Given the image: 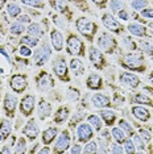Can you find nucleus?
<instances>
[{
  "mask_svg": "<svg viewBox=\"0 0 153 154\" xmlns=\"http://www.w3.org/2000/svg\"><path fill=\"white\" fill-rule=\"evenodd\" d=\"M53 7L55 11H58L60 13H66L69 11L67 4H66L65 0H53Z\"/></svg>",
  "mask_w": 153,
  "mask_h": 154,
  "instance_id": "e433bc0d",
  "label": "nucleus"
},
{
  "mask_svg": "<svg viewBox=\"0 0 153 154\" xmlns=\"http://www.w3.org/2000/svg\"><path fill=\"white\" fill-rule=\"evenodd\" d=\"M66 96H67L69 100L76 101L79 99V96H81V92H79L78 88H73V87H70V88L67 90V92H66Z\"/></svg>",
  "mask_w": 153,
  "mask_h": 154,
  "instance_id": "37998d69",
  "label": "nucleus"
},
{
  "mask_svg": "<svg viewBox=\"0 0 153 154\" xmlns=\"http://www.w3.org/2000/svg\"><path fill=\"white\" fill-rule=\"evenodd\" d=\"M50 152H52V150H50L49 148H46V146H45L44 149H41V150H40V153H41V154H44V153H50Z\"/></svg>",
  "mask_w": 153,
  "mask_h": 154,
  "instance_id": "0e129e2a",
  "label": "nucleus"
},
{
  "mask_svg": "<svg viewBox=\"0 0 153 154\" xmlns=\"http://www.w3.org/2000/svg\"><path fill=\"white\" fill-rule=\"evenodd\" d=\"M71 145V137H70V133L67 131H62L61 134L57 136V140H55V143H54V148H53V152L54 153H65L66 150L70 148Z\"/></svg>",
  "mask_w": 153,
  "mask_h": 154,
  "instance_id": "0eeeda50",
  "label": "nucleus"
},
{
  "mask_svg": "<svg viewBox=\"0 0 153 154\" xmlns=\"http://www.w3.org/2000/svg\"><path fill=\"white\" fill-rule=\"evenodd\" d=\"M83 153L86 154H94V153H98V143L95 141H92V140H90V141L86 142V146L85 149H83Z\"/></svg>",
  "mask_w": 153,
  "mask_h": 154,
  "instance_id": "58836bf2",
  "label": "nucleus"
},
{
  "mask_svg": "<svg viewBox=\"0 0 153 154\" xmlns=\"http://www.w3.org/2000/svg\"><path fill=\"white\" fill-rule=\"evenodd\" d=\"M0 54H3V55H4V57L9 61V55L7 54V51H5V49H4V48H0Z\"/></svg>",
  "mask_w": 153,
  "mask_h": 154,
  "instance_id": "e2e57ef3",
  "label": "nucleus"
},
{
  "mask_svg": "<svg viewBox=\"0 0 153 154\" xmlns=\"http://www.w3.org/2000/svg\"><path fill=\"white\" fill-rule=\"evenodd\" d=\"M102 23H103L104 28L108 29V32L121 33V30H123V25H121L112 15H110V13H104L102 16Z\"/></svg>",
  "mask_w": 153,
  "mask_h": 154,
  "instance_id": "9b49d317",
  "label": "nucleus"
},
{
  "mask_svg": "<svg viewBox=\"0 0 153 154\" xmlns=\"http://www.w3.org/2000/svg\"><path fill=\"white\" fill-rule=\"evenodd\" d=\"M24 5H28V7H33V8H44L45 7V2L44 0H20Z\"/></svg>",
  "mask_w": 153,
  "mask_h": 154,
  "instance_id": "4c0bfd02",
  "label": "nucleus"
},
{
  "mask_svg": "<svg viewBox=\"0 0 153 154\" xmlns=\"http://www.w3.org/2000/svg\"><path fill=\"white\" fill-rule=\"evenodd\" d=\"M76 138L79 142H87L90 140H92L94 137V129L89 122H81L76 127Z\"/></svg>",
  "mask_w": 153,
  "mask_h": 154,
  "instance_id": "9d476101",
  "label": "nucleus"
},
{
  "mask_svg": "<svg viewBox=\"0 0 153 154\" xmlns=\"http://www.w3.org/2000/svg\"><path fill=\"white\" fill-rule=\"evenodd\" d=\"M111 136H112V138L115 140V142H119V143H123L127 140L126 132H124L120 127L112 128V131H111Z\"/></svg>",
  "mask_w": 153,
  "mask_h": 154,
  "instance_id": "c85d7f7f",
  "label": "nucleus"
},
{
  "mask_svg": "<svg viewBox=\"0 0 153 154\" xmlns=\"http://www.w3.org/2000/svg\"><path fill=\"white\" fill-rule=\"evenodd\" d=\"M16 107H17V97L12 94L7 92L4 95V100H3V108L4 112L8 117H13L16 112Z\"/></svg>",
  "mask_w": 153,
  "mask_h": 154,
  "instance_id": "4468645a",
  "label": "nucleus"
},
{
  "mask_svg": "<svg viewBox=\"0 0 153 154\" xmlns=\"http://www.w3.org/2000/svg\"><path fill=\"white\" fill-rule=\"evenodd\" d=\"M2 153H8V154H11V153H13V149H11L8 145H5L4 148L2 149Z\"/></svg>",
  "mask_w": 153,
  "mask_h": 154,
  "instance_id": "052dcab7",
  "label": "nucleus"
},
{
  "mask_svg": "<svg viewBox=\"0 0 153 154\" xmlns=\"http://www.w3.org/2000/svg\"><path fill=\"white\" fill-rule=\"evenodd\" d=\"M91 103L95 108H99V109H103V108H107L111 104V100L110 97L104 94H100V92H96L94 94L92 97H91Z\"/></svg>",
  "mask_w": 153,
  "mask_h": 154,
  "instance_id": "a211bd4d",
  "label": "nucleus"
},
{
  "mask_svg": "<svg viewBox=\"0 0 153 154\" xmlns=\"http://www.w3.org/2000/svg\"><path fill=\"white\" fill-rule=\"evenodd\" d=\"M133 100L135 103H139V104H144V106H153V101L149 96L144 95V94H136V95L133 96Z\"/></svg>",
  "mask_w": 153,
  "mask_h": 154,
  "instance_id": "72a5a7b5",
  "label": "nucleus"
},
{
  "mask_svg": "<svg viewBox=\"0 0 153 154\" xmlns=\"http://www.w3.org/2000/svg\"><path fill=\"white\" fill-rule=\"evenodd\" d=\"M20 42L23 45H27V46H29V48H36L38 45V42H40V38H36L33 36L27 34V36H23L20 38Z\"/></svg>",
  "mask_w": 153,
  "mask_h": 154,
  "instance_id": "473e14b6",
  "label": "nucleus"
},
{
  "mask_svg": "<svg viewBox=\"0 0 153 154\" xmlns=\"http://www.w3.org/2000/svg\"><path fill=\"white\" fill-rule=\"evenodd\" d=\"M133 145L136 148V152H144L145 149V143H144V140H142L139 134H133Z\"/></svg>",
  "mask_w": 153,
  "mask_h": 154,
  "instance_id": "a19ab883",
  "label": "nucleus"
},
{
  "mask_svg": "<svg viewBox=\"0 0 153 154\" xmlns=\"http://www.w3.org/2000/svg\"><path fill=\"white\" fill-rule=\"evenodd\" d=\"M119 80L124 87H127V88H130V90L136 88V87H139V85H140V78H139L137 75L132 74V72H128V71L121 72L119 75Z\"/></svg>",
  "mask_w": 153,
  "mask_h": 154,
  "instance_id": "f8f14e48",
  "label": "nucleus"
},
{
  "mask_svg": "<svg viewBox=\"0 0 153 154\" xmlns=\"http://www.w3.org/2000/svg\"><path fill=\"white\" fill-rule=\"evenodd\" d=\"M34 107H36V96L32 94H27L20 100V112H21L23 116H30L34 111Z\"/></svg>",
  "mask_w": 153,
  "mask_h": 154,
  "instance_id": "6e6552de",
  "label": "nucleus"
},
{
  "mask_svg": "<svg viewBox=\"0 0 153 154\" xmlns=\"http://www.w3.org/2000/svg\"><path fill=\"white\" fill-rule=\"evenodd\" d=\"M140 48L145 53H149V54H153V46L149 42H145V41H140Z\"/></svg>",
  "mask_w": 153,
  "mask_h": 154,
  "instance_id": "603ef678",
  "label": "nucleus"
},
{
  "mask_svg": "<svg viewBox=\"0 0 153 154\" xmlns=\"http://www.w3.org/2000/svg\"><path fill=\"white\" fill-rule=\"evenodd\" d=\"M36 83H37V88L40 91H42V92H48V91H50L52 88H53V86H54V82H53V79H52V76L48 74V72H45V71H42L40 75L37 76Z\"/></svg>",
  "mask_w": 153,
  "mask_h": 154,
  "instance_id": "2eb2a0df",
  "label": "nucleus"
},
{
  "mask_svg": "<svg viewBox=\"0 0 153 154\" xmlns=\"http://www.w3.org/2000/svg\"><path fill=\"white\" fill-rule=\"evenodd\" d=\"M140 137L144 140L145 142H149V141H151V134H149L148 131H144V129H140Z\"/></svg>",
  "mask_w": 153,
  "mask_h": 154,
  "instance_id": "4d7b16f0",
  "label": "nucleus"
},
{
  "mask_svg": "<svg viewBox=\"0 0 153 154\" xmlns=\"http://www.w3.org/2000/svg\"><path fill=\"white\" fill-rule=\"evenodd\" d=\"M147 5H148L147 0H132V3H131V7L135 11H141V9L147 8Z\"/></svg>",
  "mask_w": 153,
  "mask_h": 154,
  "instance_id": "c03bdc74",
  "label": "nucleus"
},
{
  "mask_svg": "<svg viewBox=\"0 0 153 154\" xmlns=\"http://www.w3.org/2000/svg\"><path fill=\"white\" fill-rule=\"evenodd\" d=\"M13 152L17 153V154H23V153L27 152V141H25V138L20 137L19 140H17V143H16L15 150H13Z\"/></svg>",
  "mask_w": 153,
  "mask_h": 154,
  "instance_id": "ea45409f",
  "label": "nucleus"
},
{
  "mask_svg": "<svg viewBox=\"0 0 153 154\" xmlns=\"http://www.w3.org/2000/svg\"><path fill=\"white\" fill-rule=\"evenodd\" d=\"M123 45L126 46L128 50H137V46H136V44L133 42V40L130 37V36H123Z\"/></svg>",
  "mask_w": 153,
  "mask_h": 154,
  "instance_id": "49530a36",
  "label": "nucleus"
},
{
  "mask_svg": "<svg viewBox=\"0 0 153 154\" xmlns=\"http://www.w3.org/2000/svg\"><path fill=\"white\" fill-rule=\"evenodd\" d=\"M9 26H11V23L7 19L5 13H0V33L5 34L9 30Z\"/></svg>",
  "mask_w": 153,
  "mask_h": 154,
  "instance_id": "f704fd0d",
  "label": "nucleus"
},
{
  "mask_svg": "<svg viewBox=\"0 0 153 154\" xmlns=\"http://www.w3.org/2000/svg\"><path fill=\"white\" fill-rule=\"evenodd\" d=\"M127 29L131 34H133V36H136V37L147 36V29H145V26H142L141 24H139V23H130Z\"/></svg>",
  "mask_w": 153,
  "mask_h": 154,
  "instance_id": "4be33fe9",
  "label": "nucleus"
},
{
  "mask_svg": "<svg viewBox=\"0 0 153 154\" xmlns=\"http://www.w3.org/2000/svg\"><path fill=\"white\" fill-rule=\"evenodd\" d=\"M52 57V48L48 42H44L40 48H37L34 50V53L32 54V61L36 66H44L49 61V58Z\"/></svg>",
  "mask_w": 153,
  "mask_h": 154,
  "instance_id": "7ed1b4c3",
  "label": "nucleus"
},
{
  "mask_svg": "<svg viewBox=\"0 0 153 154\" xmlns=\"http://www.w3.org/2000/svg\"><path fill=\"white\" fill-rule=\"evenodd\" d=\"M37 112H38V117H40L41 120H45V119H48L52 115V106L46 100L42 99L40 103H38Z\"/></svg>",
  "mask_w": 153,
  "mask_h": 154,
  "instance_id": "412c9836",
  "label": "nucleus"
},
{
  "mask_svg": "<svg viewBox=\"0 0 153 154\" xmlns=\"http://www.w3.org/2000/svg\"><path fill=\"white\" fill-rule=\"evenodd\" d=\"M69 115H70L69 107H60L57 111H55L54 122L55 124H64V122L69 119Z\"/></svg>",
  "mask_w": 153,
  "mask_h": 154,
  "instance_id": "b1692460",
  "label": "nucleus"
},
{
  "mask_svg": "<svg viewBox=\"0 0 153 154\" xmlns=\"http://www.w3.org/2000/svg\"><path fill=\"white\" fill-rule=\"evenodd\" d=\"M75 28H76V30H78L83 37L87 38L89 41H92L95 33L98 32L96 24L91 21L90 19H86V17H79L75 21Z\"/></svg>",
  "mask_w": 153,
  "mask_h": 154,
  "instance_id": "f257e3e1",
  "label": "nucleus"
},
{
  "mask_svg": "<svg viewBox=\"0 0 153 154\" xmlns=\"http://www.w3.org/2000/svg\"><path fill=\"white\" fill-rule=\"evenodd\" d=\"M70 69L74 71L75 75H81V74H83V71H85L82 61L78 59V58H71L70 59Z\"/></svg>",
  "mask_w": 153,
  "mask_h": 154,
  "instance_id": "7c9ffc66",
  "label": "nucleus"
},
{
  "mask_svg": "<svg viewBox=\"0 0 153 154\" xmlns=\"http://www.w3.org/2000/svg\"><path fill=\"white\" fill-rule=\"evenodd\" d=\"M23 133L27 136L28 138L30 140V141H34V140L37 138L38 133H40V129H38V125L37 122L33 120V119H30L29 121L27 122V125L23 128Z\"/></svg>",
  "mask_w": 153,
  "mask_h": 154,
  "instance_id": "f3484780",
  "label": "nucleus"
},
{
  "mask_svg": "<svg viewBox=\"0 0 153 154\" xmlns=\"http://www.w3.org/2000/svg\"><path fill=\"white\" fill-rule=\"evenodd\" d=\"M86 86H87V88L90 90H94V91H96V90H100L103 87V79H102V76L98 75V74H90L87 76V80H86Z\"/></svg>",
  "mask_w": 153,
  "mask_h": 154,
  "instance_id": "aec40b11",
  "label": "nucleus"
},
{
  "mask_svg": "<svg viewBox=\"0 0 153 154\" xmlns=\"http://www.w3.org/2000/svg\"><path fill=\"white\" fill-rule=\"evenodd\" d=\"M108 141H110V140L99 137V140H98V152H100V153H108L110 152Z\"/></svg>",
  "mask_w": 153,
  "mask_h": 154,
  "instance_id": "79ce46f5",
  "label": "nucleus"
},
{
  "mask_svg": "<svg viewBox=\"0 0 153 154\" xmlns=\"http://www.w3.org/2000/svg\"><path fill=\"white\" fill-rule=\"evenodd\" d=\"M96 42H98V48L100 49V50L104 51V53H107V54H112L115 51V49H116V46H117L116 40H115L112 36H110L107 32L100 33L98 36Z\"/></svg>",
  "mask_w": 153,
  "mask_h": 154,
  "instance_id": "39448f33",
  "label": "nucleus"
},
{
  "mask_svg": "<svg viewBox=\"0 0 153 154\" xmlns=\"http://www.w3.org/2000/svg\"><path fill=\"white\" fill-rule=\"evenodd\" d=\"M89 58H90V61H91V63L95 66L96 69H103L104 65H106L104 55L99 48H95V46L90 48L89 49Z\"/></svg>",
  "mask_w": 153,
  "mask_h": 154,
  "instance_id": "ddd939ff",
  "label": "nucleus"
},
{
  "mask_svg": "<svg viewBox=\"0 0 153 154\" xmlns=\"http://www.w3.org/2000/svg\"><path fill=\"white\" fill-rule=\"evenodd\" d=\"M65 20L66 19H64V17H61V16H54L53 17L54 25L57 28H60V29H65V28H67V23H65Z\"/></svg>",
  "mask_w": 153,
  "mask_h": 154,
  "instance_id": "de8ad7c7",
  "label": "nucleus"
},
{
  "mask_svg": "<svg viewBox=\"0 0 153 154\" xmlns=\"http://www.w3.org/2000/svg\"><path fill=\"white\" fill-rule=\"evenodd\" d=\"M92 3H95V4L99 7H103L107 3V0H92Z\"/></svg>",
  "mask_w": 153,
  "mask_h": 154,
  "instance_id": "680f3d73",
  "label": "nucleus"
},
{
  "mask_svg": "<svg viewBox=\"0 0 153 154\" xmlns=\"http://www.w3.org/2000/svg\"><path fill=\"white\" fill-rule=\"evenodd\" d=\"M66 48H67V53L76 57H83L85 55V45L82 40L76 37L75 34H70L66 41Z\"/></svg>",
  "mask_w": 153,
  "mask_h": 154,
  "instance_id": "423d86ee",
  "label": "nucleus"
},
{
  "mask_svg": "<svg viewBox=\"0 0 153 154\" xmlns=\"http://www.w3.org/2000/svg\"><path fill=\"white\" fill-rule=\"evenodd\" d=\"M71 2L74 3V4L79 5V8H81L82 11H87V9H89V5L86 4V3L83 2V0H71Z\"/></svg>",
  "mask_w": 153,
  "mask_h": 154,
  "instance_id": "6e6d98bb",
  "label": "nucleus"
},
{
  "mask_svg": "<svg viewBox=\"0 0 153 154\" xmlns=\"http://www.w3.org/2000/svg\"><path fill=\"white\" fill-rule=\"evenodd\" d=\"M27 33L29 36H33L36 38H41L44 36V29L38 23H30L29 26L27 28Z\"/></svg>",
  "mask_w": 153,
  "mask_h": 154,
  "instance_id": "a878e982",
  "label": "nucleus"
},
{
  "mask_svg": "<svg viewBox=\"0 0 153 154\" xmlns=\"http://www.w3.org/2000/svg\"><path fill=\"white\" fill-rule=\"evenodd\" d=\"M17 21H20V23H23L24 25H27V24L32 23V20H30V17L28 16V15H20L19 19H17Z\"/></svg>",
  "mask_w": 153,
  "mask_h": 154,
  "instance_id": "5fc2aeb1",
  "label": "nucleus"
},
{
  "mask_svg": "<svg viewBox=\"0 0 153 154\" xmlns=\"http://www.w3.org/2000/svg\"><path fill=\"white\" fill-rule=\"evenodd\" d=\"M58 136V131L57 128L54 127H49L48 129H45L42 132V134H41V137H42V142L45 145H50L52 142L55 140V137Z\"/></svg>",
  "mask_w": 153,
  "mask_h": 154,
  "instance_id": "5701e85b",
  "label": "nucleus"
},
{
  "mask_svg": "<svg viewBox=\"0 0 153 154\" xmlns=\"http://www.w3.org/2000/svg\"><path fill=\"white\" fill-rule=\"evenodd\" d=\"M87 122L92 127L94 131H96V132L102 131L103 121H102V117H99L98 115H89L87 116Z\"/></svg>",
  "mask_w": 153,
  "mask_h": 154,
  "instance_id": "cd10ccee",
  "label": "nucleus"
},
{
  "mask_svg": "<svg viewBox=\"0 0 153 154\" xmlns=\"http://www.w3.org/2000/svg\"><path fill=\"white\" fill-rule=\"evenodd\" d=\"M7 13H8V16L11 19H16V17L21 15V8L16 3H8L7 4Z\"/></svg>",
  "mask_w": 153,
  "mask_h": 154,
  "instance_id": "c756f323",
  "label": "nucleus"
},
{
  "mask_svg": "<svg viewBox=\"0 0 153 154\" xmlns=\"http://www.w3.org/2000/svg\"><path fill=\"white\" fill-rule=\"evenodd\" d=\"M111 153H115V154H120V153H124V149H123V146L120 145L119 142H115L111 145V150H110Z\"/></svg>",
  "mask_w": 153,
  "mask_h": 154,
  "instance_id": "3c124183",
  "label": "nucleus"
},
{
  "mask_svg": "<svg viewBox=\"0 0 153 154\" xmlns=\"http://www.w3.org/2000/svg\"><path fill=\"white\" fill-rule=\"evenodd\" d=\"M50 42H52V46L55 51H62L64 50V46H65V38H64V34H62L58 29H53L50 32Z\"/></svg>",
  "mask_w": 153,
  "mask_h": 154,
  "instance_id": "dca6fc26",
  "label": "nucleus"
},
{
  "mask_svg": "<svg viewBox=\"0 0 153 154\" xmlns=\"http://www.w3.org/2000/svg\"><path fill=\"white\" fill-rule=\"evenodd\" d=\"M19 54L21 55V57H24V58L30 57V55L33 54L32 48H29V46H27V45H23L21 44V46H20V49H19Z\"/></svg>",
  "mask_w": 153,
  "mask_h": 154,
  "instance_id": "09e8293b",
  "label": "nucleus"
},
{
  "mask_svg": "<svg viewBox=\"0 0 153 154\" xmlns=\"http://www.w3.org/2000/svg\"><path fill=\"white\" fill-rule=\"evenodd\" d=\"M100 117L106 122L107 127H111V125H114L115 120H116V113H115V111H112V109H106V108H103V109L100 111Z\"/></svg>",
  "mask_w": 153,
  "mask_h": 154,
  "instance_id": "393cba45",
  "label": "nucleus"
},
{
  "mask_svg": "<svg viewBox=\"0 0 153 154\" xmlns=\"http://www.w3.org/2000/svg\"><path fill=\"white\" fill-rule=\"evenodd\" d=\"M5 2H7V0H0V11H2L3 8H4V5H5Z\"/></svg>",
  "mask_w": 153,
  "mask_h": 154,
  "instance_id": "69168bd1",
  "label": "nucleus"
},
{
  "mask_svg": "<svg viewBox=\"0 0 153 154\" xmlns=\"http://www.w3.org/2000/svg\"><path fill=\"white\" fill-rule=\"evenodd\" d=\"M121 65L123 67H126L132 71H144V58L140 54L136 53H127L121 58Z\"/></svg>",
  "mask_w": 153,
  "mask_h": 154,
  "instance_id": "f03ea898",
  "label": "nucleus"
},
{
  "mask_svg": "<svg viewBox=\"0 0 153 154\" xmlns=\"http://www.w3.org/2000/svg\"><path fill=\"white\" fill-rule=\"evenodd\" d=\"M124 143V153H128V154H132V153H135L136 152V148H135V145H133V141H131V140H126V141L123 142Z\"/></svg>",
  "mask_w": 153,
  "mask_h": 154,
  "instance_id": "8fccbe9b",
  "label": "nucleus"
},
{
  "mask_svg": "<svg viewBox=\"0 0 153 154\" xmlns=\"http://www.w3.org/2000/svg\"><path fill=\"white\" fill-rule=\"evenodd\" d=\"M70 153L71 154H79V153H83V149L81 148V145L75 143V145H73V148L70 149Z\"/></svg>",
  "mask_w": 153,
  "mask_h": 154,
  "instance_id": "bf43d9fd",
  "label": "nucleus"
},
{
  "mask_svg": "<svg viewBox=\"0 0 153 154\" xmlns=\"http://www.w3.org/2000/svg\"><path fill=\"white\" fill-rule=\"evenodd\" d=\"M0 133L3 134V138L7 140L12 133V122L8 119H3L0 121Z\"/></svg>",
  "mask_w": 153,
  "mask_h": 154,
  "instance_id": "bb28decb",
  "label": "nucleus"
},
{
  "mask_svg": "<svg viewBox=\"0 0 153 154\" xmlns=\"http://www.w3.org/2000/svg\"><path fill=\"white\" fill-rule=\"evenodd\" d=\"M119 127L123 129L124 132H126L127 136H133L135 134V131H133V127L128 122L127 120H124V119H121V120H119Z\"/></svg>",
  "mask_w": 153,
  "mask_h": 154,
  "instance_id": "c9c22d12",
  "label": "nucleus"
},
{
  "mask_svg": "<svg viewBox=\"0 0 153 154\" xmlns=\"http://www.w3.org/2000/svg\"><path fill=\"white\" fill-rule=\"evenodd\" d=\"M3 140H4V138H3V134L0 133V141H3Z\"/></svg>",
  "mask_w": 153,
  "mask_h": 154,
  "instance_id": "338daca9",
  "label": "nucleus"
},
{
  "mask_svg": "<svg viewBox=\"0 0 153 154\" xmlns=\"http://www.w3.org/2000/svg\"><path fill=\"white\" fill-rule=\"evenodd\" d=\"M131 112L137 120L140 121H148L151 119V112L142 106H133L131 108Z\"/></svg>",
  "mask_w": 153,
  "mask_h": 154,
  "instance_id": "6ab92c4d",
  "label": "nucleus"
},
{
  "mask_svg": "<svg viewBox=\"0 0 153 154\" xmlns=\"http://www.w3.org/2000/svg\"><path fill=\"white\" fill-rule=\"evenodd\" d=\"M149 28H152L153 29V23H149Z\"/></svg>",
  "mask_w": 153,
  "mask_h": 154,
  "instance_id": "774afa93",
  "label": "nucleus"
},
{
  "mask_svg": "<svg viewBox=\"0 0 153 154\" xmlns=\"http://www.w3.org/2000/svg\"><path fill=\"white\" fill-rule=\"evenodd\" d=\"M53 71L62 82H69L70 80V76H69V66L66 63V58L62 57V55L55 57L53 59Z\"/></svg>",
  "mask_w": 153,
  "mask_h": 154,
  "instance_id": "20e7f679",
  "label": "nucleus"
},
{
  "mask_svg": "<svg viewBox=\"0 0 153 154\" xmlns=\"http://www.w3.org/2000/svg\"><path fill=\"white\" fill-rule=\"evenodd\" d=\"M24 30H27V28L23 23H20V21L12 23L11 26H9V32H11L13 36H20V34L24 33Z\"/></svg>",
  "mask_w": 153,
  "mask_h": 154,
  "instance_id": "2f4dec72",
  "label": "nucleus"
},
{
  "mask_svg": "<svg viewBox=\"0 0 153 154\" xmlns=\"http://www.w3.org/2000/svg\"><path fill=\"white\" fill-rule=\"evenodd\" d=\"M9 87L16 94H23L28 87V79L23 74H13L9 78Z\"/></svg>",
  "mask_w": 153,
  "mask_h": 154,
  "instance_id": "1a4fd4ad",
  "label": "nucleus"
},
{
  "mask_svg": "<svg viewBox=\"0 0 153 154\" xmlns=\"http://www.w3.org/2000/svg\"><path fill=\"white\" fill-rule=\"evenodd\" d=\"M140 15L144 19H153V8H144L140 11Z\"/></svg>",
  "mask_w": 153,
  "mask_h": 154,
  "instance_id": "864d4df0",
  "label": "nucleus"
},
{
  "mask_svg": "<svg viewBox=\"0 0 153 154\" xmlns=\"http://www.w3.org/2000/svg\"><path fill=\"white\" fill-rule=\"evenodd\" d=\"M117 16H119V19H121L123 21H127V20L130 19V15H128V12L126 9H120V11L117 12Z\"/></svg>",
  "mask_w": 153,
  "mask_h": 154,
  "instance_id": "13d9d810",
  "label": "nucleus"
},
{
  "mask_svg": "<svg viewBox=\"0 0 153 154\" xmlns=\"http://www.w3.org/2000/svg\"><path fill=\"white\" fill-rule=\"evenodd\" d=\"M110 8L112 12H119L120 9H124V3L121 0H110Z\"/></svg>",
  "mask_w": 153,
  "mask_h": 154,
  "instance_id": "a18cd8bd",
  "label": "nucleus"
}]
</instances>
